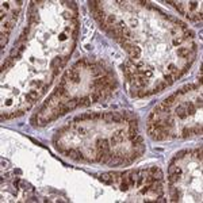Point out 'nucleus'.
<instances>
[{
    "mask_svg": "<svg viewBox=\"0 0 203 203\" xmlns=\"http://www.w3.org/2000/svg\"><path fill=\"white\" fill-rule=\"evenodd\" d=\"M38 92L37 91H30L28 93H26V100L27 102H37V99H38Z\"/></svg>",
    "mask_w": 203,
    "mask_h": 203,
    "instance_id": "f257e3e1",
    "label": "nucleus"
},
{
    "mask_svg": "<svg viewBox=\"0 0 203 203\" xmlns=\"http://www.w3.org/2000/svg\"><path fill=\"white\" fill-rule=\"evenodd\" d=\"M58 39H60V41H65V39H66V34L65 33H61L60 37H58Z\"/></svg>",
    "mask_w": 203,
    "mask_h": 203,
    "instance_id": "f03ea898",
    "label": "nucleus"
}]
</instances>
